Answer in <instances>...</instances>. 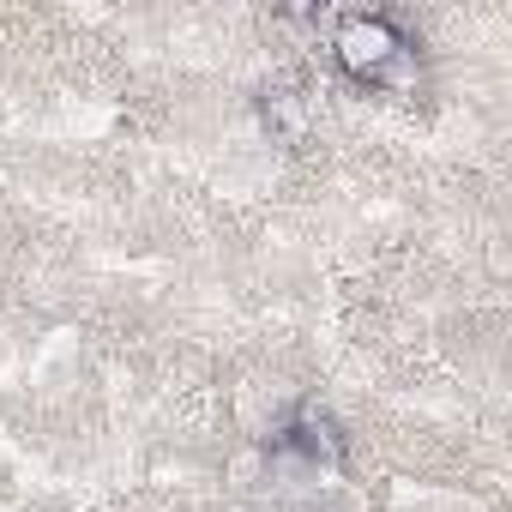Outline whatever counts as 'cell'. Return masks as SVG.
Listing matches in <instances>:
<instances>
[{"mask_svg":"<svg viewBox=\"0 0 512 512\" xmlns=\"http://www.w3.org/2000/svg\"><path fill=\"white\" fill-rule=\"evenodd\" d=\"M284 434H290V440H296L320 470H326V476H344V428L332 422V410H326V404H314V398H308V404H296V416L284 422Z\"/></svg>","mask_w":512,"mask_h":512,"instance_id":"7a4b0ae2","label":"cell"},{"mask_svg":"<svg viewBox=\"0 0 512 512\" xmlns=\"http://www.w3.org/2000/svg\"><path fill=\"white\" fill-rule=\"evenodd\" d=\"M260 121H266V133H272V139L302 145V139H308V97H302V91H290V85H272V91L260 97Z\"/></svg>","mask_w":512,"mask_h":512,"instance_id":"3957f363","label":"cell"},{"mask_svg":"<svg viewBox=\"0 0 512 512\" xmlns=\"http://www.w3.org/2000/svg\"><path fill=\"white\" fill-rule=\"evenodd\" d=\"M326 49H332L338 73L350 85H362V91H386V97H416L422 91V55L386 13H344V19H332Z\"/></svg>","mask_w":512,"mask_h":512,"instance_id":"6da1fadb","label":"cell"}]
</instances>
